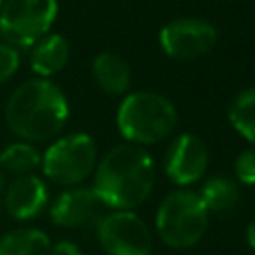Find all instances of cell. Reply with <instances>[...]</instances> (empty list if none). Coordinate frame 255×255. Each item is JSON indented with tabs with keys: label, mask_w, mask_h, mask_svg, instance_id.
Returning a JSON list of instances; mask_svg holds the SVG:
<instances>
[{
	"label": "cell",
	"mask_w": 255,
	"mask_h": 255,
	"mask_svg": "<svg viewBox=\"0 0 255 255\" xmlns=\"http://www.w3.org/2000/svg\"><path fill=\"white\" fill-rule=\"evenodd\" d=\"M104 203L96 195L92 187L74 185L66 187L58 197L50 203V221L64 229L84 227L100 215Z\"/></svg>",
	"instance_id": "8fae6325"
},
{
	"label": "cell",
	"mask_w": 255,
	"mask_h": 255,
	"mask_svg": "<svg viewBox=\"0 0 255 255\" xmlns=\"http://www.w3.org/2000/svg\"><path fill=\"white\" fill-rule=\"evenodd\" d=\"M2 2H4V0H0V8H2Z\"/></svg>",
	"instance_id": "7402d4cb"
},
{
	"label": "cell",
	"mask_w": 255,
	"mask_h": 255,
	"mask_svg": "<svg viewBox=\"0 0 255 255\" xmlns=\"http://www.w3.org/2000/svg\"><path fill=\"white\" fill-rule=\"evenodd\" d=\"M58 18V0H4L0 34L14 48H30L44 38Z\"/></svg>",
	"instance_id": "8992f818"
},
{
	"label": "cell",
	"mask_w": 255,
	"mask_h": 255,
	"mask_svg": "<svg viewBox=\"0 0 255 255\" xmlns=\"http://www.w3.org/2000/svg\"><path fill=\"white\" fill-rule=\"evenodd\" d=\"M70 104L66 94L46 78H30L16 86L6 100L4 120L8 129L24 141L54 139L66 126Z\"/></svg>",
	"instance_id": "6da1fadb"
},
{
	"label": "cell",
	"mask_w": 255,
	"mask_h": 255,
	"mask_svg": "<svg viewBox=\"0 0 255 255\" xmlns=\"http://www.w3.org/2000/svg\"><path fill=\"white\" fill-rule=\"evenodd\" d=\"M50 203V191L44 177L30 173L14 177L10 183L4 185L2 191V205L8 215L16 221H30L36 219Z\"/></svg>",
	"instance_id": "30bf717a"
},
{
	"label": "cell",
	"mask_w": 255,
	"mask_h": 255,
	"mask_svg": "<svg viewBox=\"0 0 255 255\" xmlns=\"http://www.w3.org/2000/svg\"><path fill=\"white\" fill-rule=\"evenodd\" d=\"M205 209L213 211V213H227L235 207L237 199H239V187L233 179L223 177V175H215L211 179H207L201 187V191H197Z\"/></svg>",
	"instance_id": "2e32d148"
},
{
	"label": "cell",
	"mask_w": 255,
	"mask_h": 255,
	"mask_svg": "<svg viewBox=\"0 0 255 255\" xmlns=\"http://www.w3.org/2000/svg\"><path fill=\"white\" fill-rule=\"evenodd\" d=\"M153 181L151 155L135 143H120L98 161L92 189L108 207L133 209L149 197Z\"/></svg>",
	"instance_id": "7a4b0ae2"
},
{
	"label": "cell",
	"mask_w": 255,
	"mask_h": 255,
	"mask_svg": "<svg viewBox=\"0 0 255 255\" xmlns=\"http://www.w3.org/2000/svg\"><path fill=\"white\" fill-rule=\"evenodd\" d=\"M209 211L197 191L177 189L165 195L155 213V227L161 241L173 249L193 247L207 231Z\"/></svg>",
	"instance_id": "277c9868"
},
{
	"label": "cell",
	"mask_w": 255,
	"mask_h": 255,
	"mask_svg": "<svg viewBox=\"0 0 255 255\" xmlns=\"http://www.w3.org/2000/svg\"><path fill=\"white\" fill-rule=\"evenodd\" d=\"M50 237L36 227H20L0 235V255H48Z\"/></svg>",
	"instance_id": "5bb4252c"
},
{
	"label": "cell",
	"mask_w": 255,
	"mask_h": 255,
	"mask_svg": "<svg viewBox=\"0 0 255 255\" xmlns=\"http://www.w3.org/2000/svg\"><path fill=\"white\" fill-rule=\"evenodd\" d=\"M159 44L169 58L187 62L213 50L217 44V30L201 18H177L161 28Z\"/></svg>",
	"instance_id": "ba28073f"
},
{
	"label": "cell",
	"mask_w": 255,
	"mask_h": 255,
	"mask_svg": "<svg viewBox=\"0 0 255 255\" xmlns=\"http://www.w3.org/2000/svg\"><path fill=\"white\" fill-rule=\"evenodd\" d=\"M98 165V149L94 139L84 131L56 137L42 153V173L52 183L74 187L86 181Z\"/></svg>",
	"instance_id": "5b68a950"
},
{
	"label": "cell",
	"mask_w": 255,
	"mask_h": 255,
	"mask_svg": "<svg viewBox=\"0 0 255 255\" xmlns=\"http://www.w3.org/2000/svg\"><path fill=\"white\" fill-rule=\"evenodd\" d=\"M42 153L36 147V143L16 139L8 145L2 147L0 151V167L2 171L20 177V175H30L40 167Z\"/></svg>",
	"instance_id": "9a60e30c"
},
{
	"label": "cell",
	"mask_w": 255,
	"mask_h": 255,
	"mask_svg": "<svg viewBox=\"0 0 255 255\" xmlns=\"http://www.w3.org/2000/svg\"><path fill=\"white\" fill-rule=\"evenodd\" d=\"M116 124L129 143H157L175 129L177 112L155 92H131L122 100Z\"/></svg>",
	"instance_id": "3957f363"
},
{
	"label": "cell",
	"mask_w": 255,
	"mask_h": 255,
	"mask_svg": "<svg viewBox=\"0 0 255 255\" xmlns=\"http://www.w3.org/2000/svg\"><path fill=\"white\" fill-rule=\"evenodd\" d=\"M48 255H84V253L80 251V247L76 243H72L68 239H62V241H56V243L50 245Z\"/></svg>",
	"instance_id": "ffe728a7"
},
{
	"label": "cell",
	"mask_w": 255,
	"mask_h": 255,
	"mask_svg": "<svg viewBox=\"0 0 255 255\" xmlns=\"http://www.w3.org/2000/svg\"><path fill=\"white\" fill-rule=\"evenodd\" d=\"M98 239L108 255H149L151 233L131 209H116L98 221Z\"/></svg>",
	"instance_id": "52a82bcc"
},
{
	"label": "cell",
	"mask_w": 255,
	"mask_h": 255,
	"mask_svg": "<svg viewBox=\"0 0 255 255\" xmlns=\"http://www.w3.org/2000/svg\"><path fill=\"white\" fill-rule=\"evenodd\" d=\"M231 126L251 143H255V86L243 90L229 104Z\"/></svg>",
	"instance_id": "e0dca14e"
},
{
	"label": "cell",
	"mask_w": 255,
	"mask_h": 255,
	"mask_svg": "<svg viewBox=\"0 0 255 255\" xmlns=\"http://www.w3.org/2000/svg\"><path fill=\"white\" fill-rule=\"evenodd\" d=\"M68 60H70V42L62 34L48 32L44 38H40L36 44L30 46L28 64L30 70L36 74V78L50 80L52 76H56L66 68Z\"/></svg>",
	"instance_id": "7c38bea8"
},
{
	"label": "cell",
	"mask_w": 255,
	"mask_h": 255,
	"mask_svg": "<svg viewBox=\"0 0 255 255\" xmlns=\"http://www.w3.org/2000/svg\"><path fill=\"white\" fill-rule=\"evenodd\" d=\"M245 237H247L249 247L255 251V219L249 221V225H247V229H245Z\"/></svg>",
	"instance_id": "44dd1931"
},
{
	"label": "cell",
	"mask_w": 255,
	"mask_h": 255,
	"mask_svg": "<svg viewBox=\"0 0 255 255\" xmlns=\"http://www.w3.org/2000/svg\"><path fill=\"white\" fill-rule=\"evenodd\" d=\"M20 68V50L8 42H0V86L16 76Z\"/></svg>",
	"instance_id": "ac0fdd59"
},
{
	"label": "cell",
	"mask_w": 255,
	"mask_h": 255,
	"mask_svg": "<svg viewBox=\"0 0 255 255\" xmlns=\"http://www.w3.org/2000/svg\"><path fill=\"white\" fill-rule=\"evenodd\" d=\"M92 76L98 88L108 96H122L131 82L129 64L116 52H100L92 62Z\"/></svg>",
	"instance_id": "4fadbf2b"
},
{
	"label": "cell",
	"mask_w": 255,
	"mask_h": 255,
	"mask_svg": "<svg viewBox=\"0 0 255 255\" xmlns=\"http://www.w3.org/2000/svg\"><path fill=\"white\" fill-rule=\"evenodd\" d=\"M235 175L241 183L253 185L255 183V147H247L235 159Z\"/></svg>",
	"instance_id": "d6986e66"
},
{
	"label": "cell",
	"mask_w": 255,
	"mask_h": 255,
	"mask_svg": "<svg viewBox=\"0 0 255 255\" xmlns=\"http://www.w3.org/2000/svg\"><path fill=\"white\" fill-rule=\"evenodd\" d=\"M207 163L209 153L203 139L193 133H181L169 143L163 167L171 181L179 185H189L203 177Z\"/></svg>",
	"instance_id": "9c48e42d"
}]
</instances>
